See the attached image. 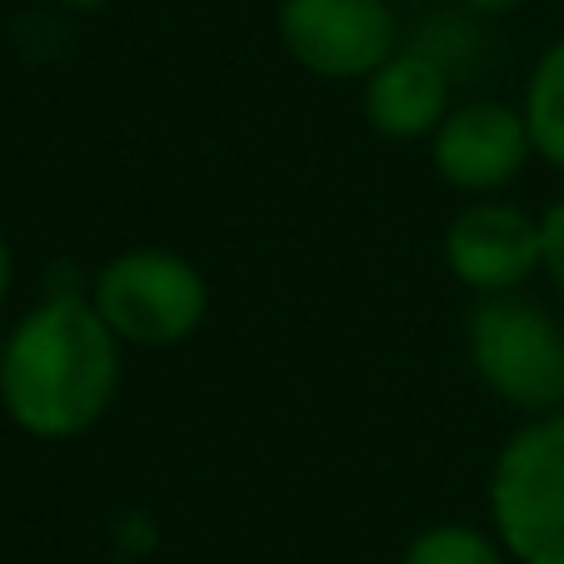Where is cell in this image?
Segmentation results:
<instances>
[{"label": "cell", "instance_id": "obj_13", "mask_svg": "<svg viewBox=\"0 0 564 564\" xmlns=\"http://www.w3.org/2000/svg\"><path fill=\"white\" fill-rule=\"evenodd\" d=\"M11 275H15L11 246H6V235H0V305H6V295H11Z\"/></svg>", "mask_w": 564, "mask_h": 564}, {"label": "cell", "instance_id": "obj_2", "mask_svg": "<svg viewBox=\"0 0 564 564\" xmlns=\"http://www.w3.org/2000/svg\"><path fill=\"white\" fill-rule=\"evenodd\" d=\"M469 365L505 405L554 415L564 405V330L524 295H485L469 315Z\"/></svg>", "mask_w": 564, "mask_h": 564}, {"label": "cell", "instance_id": "obj_8", "mask_svg": "<svg viewBox=\"0 0 564 564\" xmlns=\"http://www.w3.org/2000/svg\"><path fill=\"white\" fill-rule=\"evenodd\" d=\"M365 116L384 140L435 135L449 116V70L430 51H394L365 75Z\"/></svg>", "mask_w": 564, "mask_h": 564}, {"label": "cell", "instance_id": "obj_1", "mask_svg": "<svg viewBox=\"0 0 564 564\" xmlns=\"http://www.w3.org/2000/svg\"><path fill=\"white\" fill-rule=\"evenodd\" d=\"M120 390V335L80 295H51L6 335L0 405L31 440H75Z\"/></svg>", "mask_w": 564, "mask_h": 564}, {"label": "cell", "instance_id": "obj_14", "mask_svg": "<svg viewBox=\"0 0 564 564\" xmlns=\"http://www.w3.org/2000/svg\"><path fill=\"white\" fill-rule=\"evenodd\" d=\"M61 6H70V11H100V6H110V0H61Z\"/></svg>", "mask_w": 564, "mask_h": 564}, {"label": "cell", "instance_id": "obj_3", "mask_svg": "<svg viewBox=\"0 0 564 564\" xmlns=\"http://www.w3.org/2000/svg\"><path fill=\"white\" fill-rule=\"evenodd\" d=\"M490 510L520 564H564V415H540L500 449Z\"/></svg>", "mask_w": 564, "mask_h": 564}, {"label": "cell", "instance_id": "obj_5", "mask_svg": "<svg viewBox=\"0 0 564 564\" xmlns=\"http://www.w3.org/2000/svg\"><path fill=\"white\" fill-rule=\"evenodd\" d=\"M280 41L305 70L330 80H365L400 51L394 0H285Z\"/></svg>", "mask_w": 564, "mask_h": 564}, {"label": "cell", "instance_id": "obj_4", "mask_svg": "<svg viewBox=\"0 0 564 564\" xmlns=\"http://www.w3.org/2000/svg\"><path fill=\"white\" fill-rule=\"evenodd\" d=\"M90 305L126 345H181L200 330L210 290L185 256L145 246L126 250L100 270Z\"/></svg>", "mask_w": 564, "mask_h": 564}, {"label": "cell", "instance_id": "obj_10", "mask_svg": "<svg viewBox=\"0 0 564 564\" xmlns=\"http://www.w3.org/2000/svg\"><path fill=\"white\" fill-rule=\"evenodd\" d=\"M405 564H505L500 550L469 524H435L405 550Z\"/></svg>", "mask_w": 564, "mask_h": 564}, {"label": "cell", "instance_id": "obj_9", "mask_svg": "<svg viewBox=\"0 0 564 564\" xmlns=\"http://www.w3.org/2000/svg\"><path fill=\"white\" fill-rule=\"evenodd\" d=\"M524 126H530L534 155L564 171V41H554L534 65L530 90H524Z\"/></svg>", "mask_w": 564, "mask_h": 564}, {"label": "cell", "instance_id": "obj_16", "mask_svg": "<svg viewBox=\"0 0 564 564\" xmlns=\"http://www.w3.org/2000/svg\"><path fill=\"white\" fill-rule=\"evenodd\" d=\"M394 6H400V0H394Z\"/></svg>", "mask_w": 564, "mask_h": 564}, {"label": "cell", "instance_id": "obj_7", "mask_svg": "<svg viewBox=\"0 0 564 564\" xmlns=\"http://www.w3.org/2000/svg\"><path fill=\"white\" fill-rule=\"evenodd\" d=\"M534 155L524 110H510L500 100H469L449 110L435 130V165L455 191L490 195L510 185Z\"/></svg>", "mask_w": 564, "mask_h": 564}, {"label": "cell", "instance_id": "obj_12", "mask_svg": "<svg viewBox=\"0 0 564 564\" xmlns=\"http://www.w3.org/2000/svg\"><path fill=\"white\" fill-rule=\"evenodd\" d=\"M469 11L479 15H505V11H520V6H530V0H465Z\"/></svg>", "mask_w": 564, "mask_h": 564}, {"label": "cell", "instance_id": "obj_15", "mask_svg": "<svg viewBox=\"0 0 564 564\" xmlns=\"http://www.w3.org/2000/svg\"><path fill=\"white\" fill-rule=\"evenodd\" d=\"M0 365H6V335H0Z\"/></svg>", "mask_w": 564, "mask_h": 564}, {"label": "cell", "instance_id": "obj_11", "mask_svg": "<svg viewBox=\"0 0 564 564\" xmlns=\"http://www.w3.org/2000/svg\"><path fill=\"white\" fill-rule=\"evenodd\" d=\"M540 235H544V275H550L564 295V200H554L550 210L540 215Z\"/></svg>", "mask_w": 564, "mask_h": 564}, {"label": "cell", "instance_id": "obj_6", "mask_svg": "<svg viewBox=\"0 0 564 564\" xmlns=\"http://www.w3.org/2000/svg\"><path fill=\"white\" fill-rule=\"evenodd\" d=\"M445 260L459 285H469L475 295H510L534 270H544L540 220L520 205L479 200L455 215L445 235Z\"/></svg>", "mask_w": 564, "mask_h": 564}]
</instances>
